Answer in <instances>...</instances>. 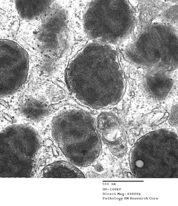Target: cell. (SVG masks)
<instances>
[{
  "label": "cell",
  "mask_w": 178,
  "mask_h": 206,
  "mask_svg": "<svg viewBox=\"0 0 178 206\" xmlns=\"http://www.w3.org/2000/svg\"><path fill=\"white\" fill-rule=\"evenodd\" d=\"M84 49L70 62L66 83L72 96L85 105L106 109L120 99L122 83L117 67L110 65L106 49Z\"/></svg>",
  "instance_id": "1"
},
{
  "label": "cell",
  "mask_w": 178,
  "mask_h": 206,
  "mask_svg": "<svg viewBox=\"0 0 178 206\" xmlns=\"http://www.w3.org/2000/svg\"><path fill=\"white\" fill-rule=\"evenodd\" d=\"M52 132L68 160L75 166H88L98 157L101 140L91 113L68 106L53 118Z\"/></svg>",
  "instance_id": "2"
},
{
  "label": "cell",
  "mask_w": 178,
  "mask_h": 206,
  "mask_svg": "<svg viewBox=\"0 0 178 206\" xmlns=\"http://www.w3.org/2000/svg\"><path fill=\"white\" fill-rule=\"evenodd\" d=\"M29 58L27 52L16 43L0 41V96L16 93L27 81Z\"/></svg>",
  "instance_id": "3"
},
{
  "label": "cell",
  "mask_w": 178,
  "mask_h": 206,
  "mask_svg": "<svg viewBox=\"0 0 178 206\" xmlns=\"http://www.w3.org/2000/svg\"><path fill=\"white\" fill-rule=\"evenodd\" d=\"M33 81L35 84L36 95L34 83L28 81L24 86L30 94L23 86L29 94L22 87L28 94L24 93L19 104L18 109L20 112L27 118L35 120L41 119L48 114L51 111V104L48 101L42 97V95L38 94L40 82Z\"/></svg>",
  "instance_id": "4"
},
{
  "label": "cell",
  "mask_w": 178,
  "mask_h": 206,
  "mask_svg": "<svg viewBox=\"0 0 178 206\" xmlns=\"http://www.w3.org/2000/svg\"><path fill=\"white\" fill-rule=\"evenodd\" d=\"M96 125L101 139L108 146L125 144L120 122L113 114L101 113L97 118Z\"/></svg>",
  "instance_id": "5"
}]
</instances>
